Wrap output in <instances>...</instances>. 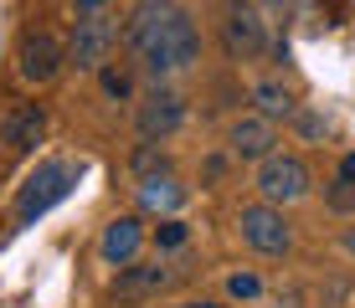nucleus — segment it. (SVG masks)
<instances>
[{
  "label": "nucleus",
  "instance_id": "nucleus-1",
  "mask_svg": "<svg viewBox=\"0 0 355 308\" xmlns=\"http://www.w3.org/2000/svg\"><path fill=\"white\" fill-rule=\"evenodd\" d=\"M124 46L155 82L191 72L201 62V31L175 0H134V10L124 16Z\"/></svg>",
  "mask_w": 355,
  "mask_h": 308
},
{
  "label": "nucleus",
  "instance_id": "nucleus-2",
  "mask_svg": "<svg viewBox=\"0 0 355 308\" xmlns=\"http://www.w3.org/2000/svg\"><path fill=\"white\" fill-rule=\"evenodd\" d=\"M72 180H78V170H72L67 159H46V165H36L26 175V185H21V195H16V226H31L36 216H46L72 190Z\"/></svg>",
  "mask_w": 355,
  "mask_h": 308
},
{
  "label": "nucleus",
  "instance_id": "nucleus-3",
  "mask_svg": "<svg viewBox=\"0 0 355 308\" xmlns=\"http://www.w3.org/2000/svg\"><path fill=\"white\" fill-rule=\"evenodd\" d=\"M119 36H124V26H119L114 10H93V16H78V26H72V42H67V62L78 72H98L108 57H114Z\"/></svg>",
  "mask_w": 355,
  "mask_h": 308
},
{
  "label": "nucleus",
  "instance_id": "nucleus-4",
  "mask_svg": "<svg viewBox=\"0 0 355 308\" xmlns=\"http://www.w3.org/2000/svg\"><path fill=\"white\" fill-rule=\"evenodd\" d=\"M237 231H242V242H248L258 257H288V252H293V226H288L284 206H273V201L242 206Z\"/></svg>",
  "mask_w": 355,
  "mask_h": 308
},
{
  "label": "nucleus",
  "instance_id": "nucleus-5",
  "mask_svg": "<svg viewBox=\"0 0 355 308\" xmlns=\"http://www.w3.org/2000/svg\"><path fill=\"white\" fill-rule=\"evenodd\" d=\"M222 46L232 62H252L268 52V21L252 0H222Z\"/></svg>",
  "mask_w": 355,
  "mask_h": 308
},
{
  "label": "nucleus",
  "instance_id": "nucleus-6",
  "mask_svg": "<svg viewBox=\"0 0 355 308\" xmlns=\"http://www.w3.org/2000/svg\"><path fill=\"white\" fill-rule=\"evenodd\" d=\"M309 190H314V175H309V165H304L299 154H268L258 165V195H263V201L293 206V201H304Z\"/></svg>",
  "mask_w": 355,
  "mask_h": 308
},
{
  "label": "nucleus",
  "instance_id": "nucleus-7",
  "mask_svg": "<svg viewBox=\"0 0 355 308\" xmlns=\"http://www.w3.org/2000/svg\"><path fill=\"white\" fill-rule=\"evenodd\" d=\"M62 67H67V46L57 42L52 31H26V36H21V46H16V72H21V82L46 88Z\"/></svg>",
  "mask_w": 355,
  "mask_h": 308
},
{
  "label": "nucleus",
  "instance_id": "nucleus-8",
  "mask_svg": "<svg viewBox=\"0 0 355 308\" xmlns=\"http://www.w3.org/2000/svg\"><path fill=\"white\" fill-rule=\"evenodd\" d=\"M186 123V98L175 88H165V82H155L150 93L139 98V114H134V129L144 134V139H170V134Z\"/></svg>",
  "mask_w": 355,
  "mask_h": 308
},
{
  "label": "nucleus",
  "instance_id": "nucleus-9",
  "mask_svg": "<svg viewBox=\"0 0 355 308\" xmlns=\"http://www.w3.org/2000/svg\"><path fill=\"white\" fill-rule=\"evenodd\" d=\"M227 150L232 159H248V165H263L268 154H278V123L268 118V114H242V118H232V129H227Z\"/></svg>",
  "mask_w": 355,
  "mask_h": 308
},
{
  "label": "nucleus",
  "instance_id": "nucleus-10",
  "mask_svg": "<svg viewBox=\"0 0 355 308\" xmlns=\"http://www.w3.org/2000/svg\"><path fill=\"white\" fill-rule=\"evenodd\" d=\"M42 139H46V114L36 103H16L0 114V144H6V154H31Z\"/></svg>",
  "mask_w": 355,
  "mask_h": 308
},
{
  "label": "nucleus",
  "instance_id": "nucleus-11",
  "mask_svg": "<svg viewBox=\"0 0 355 308\" xmlns=\"http://www.w3.org/2000/svg\"><path fill=\"white\" fill-rule=\"evenodd\" d=\"M180 282V267H165V262H129L119 267L114 278V293L119 298H160L165 288Z\"/></svg>",
  "mask_w": 355,
  "mask_h": 308
},
{
  "label": "nucleus",
  "instance_id": "nucleus-12",
  "mask_svg": "<svg viewBox=\"0 0 355 308\" xmlns=\"http://www.w3.org/2000/svg\"><path fill=\"white\" fill-rule=\"evenodd\" d=\"M139 246H144V221L139 216H114L98 237V252H103L108 267H129L139 262Z\"/></svg>",
  "mask_w": 355,
  "mask_h": 308
},
{
  "label": "nucleus",
  "instance_id": "nucleus-13",
  "mask_svg": "<svg viewBox=\"0 0 355 308\" xmlns=\"http://www.w3.org/2000/svg\"><path fill=\"white\" fill-rule=\"evenodd\" d=\"M180 206H186V185L170 175V170L139 180V211H150V216H175Z\"/></svg>",
  "mask_w": 355,
  "mask_h": 308
},
{
  "label": "nucleus",
  "instance_id": "nucleus-14",
  "mask_svg": "<svg viewBox=\"0 0 355 308\" xmlns=\"http://www.w3.org/2000/svg\"><path fill=\"white\" fill-rule=\"evenodd\" d=\"M252 108L258 114H268V118H293L299 114V98H293V88L288 82H278V78H263V82H252Z\"/></svg>",
  "mask_w": 355,
  "mask_h": 308
},
{
  "label": "nucleus",
  "instance_id": "nucleus-15",
  "mask_svg": "<svg viewBox=\"0 0 355 308\" xmlns=\"http://www.w3.org/2000/svg\"><path fill=\"white\" fill-rule=\"evenodd\" d=\"M98 82H103L108 98H134V72L119 67V62H103V67H98Z\"/></svg>",
  "mask_w": 355,
  "mask_h": 308
},
{
  "label": "nucleus",
  "instance_id": "nucleus-16",
  "mask_svg": "<svg viewBox=\"0 0 355 308\" xmlns=\"http://www.w3.org/2000/svg\"><path fill=\"white\" fill-rule=\"evenodd\" d=\"M186 237H191V226L180 216H160V226H155V242L165 246V252H175V246H186Z\"/></svg>",
  "mask_w": 355,
  "mask_h": 308
},
{
  "label": "nucleus",
  "instance_id": "nucleus-17",
  "mask_svg": "<svg viewBox=\"0 0 355 308\" xmlns=\"http://www.w3.org/2000/svg\"><path fill=\"white\" fill-rule=\"evenodd\" d=\"M160 170H170V159H165L160 150H155V139H150V144H144L139 154H134V175L144 180V175H160Z\"/></svg>",
  "mask_w": 355,
  "mask_h": 308
},
{
  "label": "nucleus",
  "instance_id": "nucleus-18",
  "mask_svg": "<svg viewBox=\"0 0 355 308\" xmlns=\"http://www.w3.org/2000/svg\"><path fill=\"white\" fill-rule=\"evenodd\" d=\"M227 293H232V298H258L263 282L252 278V273H232V278H227Z\"/></svg>",
  "mask_w": 355,
  "mask_h": 308
},
{
  "label": "nucleus",
  "instance_id": "nucleus-19",
  "mask_svg": "<svg viewBox=\"0 0 355 308\" xmlns=\"http://www.w3.org/2000/svg\"><path fill=\"white\" fill-rule=\"evenodd\" d=\"M293 123H299V134H304V139H324V134H329V118H320V114H304V108L293 114Z\"/></svg>",
  "mask_w": 355,
  "mask_h": 308
},
{
  "label": "nucleus",
  "instance_id": "nucleus-20",
  "mask_svg": "<svg viewBox=\"0 0 355 308\" xmlns=\"http://www.w3.org/2000/svg\"><path fill=\"white\" fill-rule=\"evenodd\" d=\"M329 206H335V211H350V206H355V180L340 175V180H335V190H329Z\"/></svg>",
  "mask_w": 355,
  "mask_h": 308
},
{
  "label": "nucleus",
  "instance_id": "nucleus-21",
  "mask_svg": "<svg viewBox=\"0 0 355 308\" xmlns=\"http://www.w3.org/2000/svg\"><path fill=\"white\" fill-rule=\"evenodd\" d=\"M78 6V16H93V10H108V0H72Z\"/></svg>",
  "mask_w": 355,
  "mask_h": 308
},
{
  "label": "nucleus",
  "instance_id": "nucleus-22",
  "mask_svg": "<svg viewBox=\"0 0 355 308\" xmlns=\"http://www.w3.org/2000/svg\"><path fill=\"white\" fill-rule=\"evenodd\" d=\"M180 308H232V303H216V298H191V303H180Z\"/></svg>",
  "mask_w": 355,
  "mask_h": 308
},
{
  "label": "nucleus",
  "instance_id": "nucleus-23",
  "mask_svg": "<svg viewBox=\"0 0 355 308\" xmlns=\"http://www.w3.org/2000/svg\"><path fill=\"white\" fill-rule=\"evenodd\" d=\"M340 175H345V180H355V154H345V159H340Z\"/></svg>",
  "mask_w": 355,
  "mask_h": 308
},
{
  "label": "nucleus",
  "instance_id": "nucleus-24",
  "mask_svg": "<svg viewBox=\"0 0 355 308\" xmlns=\"http://www.w3.org/2000/svg\"><path fill=\"white\" fill-rule=\"evenodd\" d=\"M340 246H345V252H350V257H355V226H350V231H345V242H340Z\"/></svg>",
  "mask_w": 355,
  "mask_h": 308
},
{
  "label": "nucleus",
  "instance_id": "nucleus-25",
  "mask_svg": "<svg viewBox=\"0 0 355 308\" xmlns=\"http://www.w3.org/2000/svg\"><path fill=\"white\" fill-rule=\"evenodd\" d=\"M150 308H160V303H150Z\"/></svg>",
  "mask_w": 355,
  "mask_h": 308
}]
</instances>
